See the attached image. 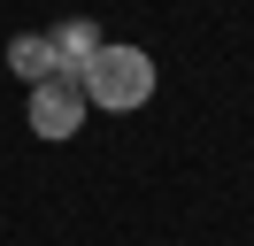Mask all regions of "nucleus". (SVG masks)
I'll list each match as a JSON object with an SVG mask.
<instances>
[{
  "label": "nucleus",
  "mask_w": 254,
  "mask_h": 246,
  "mask_svg": "<svg viewBox=\"0 0 254 246\" xmlns=\"http://www.w3.org/2000/svg\"><path fill=\"white\" fill-rule=\"evenodd\" d=\"M85 100L93 108H108V116H131V108H146L154 100V54L146 46H131V39H108L93 62H85Z\"/></svg>",
  "instance_id": "nucleus-1"
},
{
  "label": "nucleus",
  "mask_w": 254,
  "mask_h": 246,
  "mask_svg": "<svg viewBox=\"0 0 254 246\" xmlns=\"http://www.w3.org/2000/svg\"><path fill=\"white\" fill-rule=\"evenodd\" d=\"M85 116H93V100H85L77 77H39V85H31V131L47 138V146L77 138V131H85Z\"/></svg>",
  "instance_id": "nucleus-2"
},
{
  "label": "nucleus",
  "mask_w": 254,
  "mask_h": 246,
  "mask_svg": "<svg viewBox=\"0 0 254 246\" xmlns=\"http://www.w3.org/2000/svg\"><path fill=\"white\" fill-rule=\"evenodd\" d=\"M47 39H54V77H85V62H93L100 46H108L93 15H69V23H54Z\"/></svg>",
  "instance_id": "nucleus-3"
},
{
  "label": "nucleus",
  "mask_w": 254,
  "mask_h": 246,
  "mask_svg": "<svg viewBox=\"0 0 254 246\" xmlns=\"http://www.w3.org/2000/svg\"><path fill=\"white\" fill-rule=\"evenodd\" d=\"M8 69H16L23 85L54 77V39H47V31H23V39H8Z\"/></svg>",
  "instance_id": "nucleus-4"
}]
</instances>
